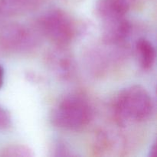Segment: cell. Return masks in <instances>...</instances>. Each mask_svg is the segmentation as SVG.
Listing matches in <instances>:
<instances>
[{"label":"cell","mask_w":157,"mask_h":157,"mask_svg":"<svg viewBox=\"0 0 157 157\" xmlns=\"http://www.w3.org/2000/svg\"><path fill=\"white\" fill-rule=\"evenodd\" d=\"M129 2V4L131 6L132 4H138V3H142L146 1H148V0H127Z\"/></svg>","instance_id":"16"},{"label":"cell","mask_w":157,"mask_h":157,"mask_svg":"<svg viewBox=\"0 0 157 157\" xmlns=\"http://www.w3.org/2000/svg\"><path fill=\"white\" fill-rule=\"evenodd\" d=\"M102 22V40L106 45H121L130 35L131 25L125 17Z\"/></svg>","instance_id":"6"},{"label":"cell","mask_w":157,"mask_h":157,"mask_svg":"<svg viewBox=\"0 0 157 157\" xmlns=\"http://www.w3.org/2000/svg\"><path fill=\"white\" fill-rule=\"evenodd\" d=\"M41 0H0V15L15 16L34 11Z\"/></svg>","instance_id":"9"},{"label":"cell","mask_w":157,"mask_h":157,"mask_svg":"<svg viewBox=\"0 0 157 157\" xmlns=\"http://www.w3.org/2000/svg\"><path fill=\"white\" fill-rule=\"evenodd\" d=\"M38 29L55 45L67 46L78 36L79 25L77 20L66 11L52 9L38 20Z\"/></svg>","instance_id":"3"},{"label":"cell","mask_w":157,"mask_h":157,"mask_svg":"<svg viewBox=\"0 0 157 157\" xmlns=\"http://www.w3.org/2000/svg\"><path fill=\"white\" fill-rule=\"evenodd\" d=\"M122 138L110 130H101L97 133L92 144V152L97 156H112L120 153L123 149Z\"/></svg>","instance_id":"7"},{"label":"cell","mask_w":157,"mask_h":157,"mask_svg":"<svg viewBox=\"0 0 157 157\" xmlns=\"http://www.w3.org/2000/svg\"><path fill=\"white\" fill-rule=\"evenodd\" d=\"M44 61L48 70L61 81L71 80L76 74V61L73 54L66 48V46L55 45L48 51Z\"/></svg>","instance_id":"5"},{"label":"cell","mask_w":157,"mask_h":157,"mask_svg":"<svg viewBox=\"0 0 157 157\" xmlns=\"http://www.w3.org/2000/svg\"><path fill=\"white\" fill-rule=\"evenodd\" d=\"M135 51L140 67L144 70L152 68L156 57V48L153 43L147 38H140L135 44Z\"/></svg>","instance_id":"10"},{"label":"cell","mask_w":157,"mask_h":157,"mask_svg":"<svg viewBox=\"0 0 157 157\" xmlns=\"http://www.w3.org/2000/svg\"><path fill=\"white\" fill-rule=\"evenodd\" d=\"M4 78H5V71L4 68L2 65H0V89L2 87L3 84H4Z\"/></svg>","instance_id":"15"},{"label":"cell","mask_w":157,"mask_h":157,"mask_svg":"<svg viewBox=\"0 0 157 157\" xmlns=\"http://www.w3.org/2000/svg\"><path fill=\"white\" fill-rule=\"evenodd\" d=\"M52 156H75L67 145L61 141H57L52 145L51 150Z\"/></svg>","instance_id":"12"},{"label":"cell","mask_w":157,"mask_h":157,"mask_svg":"<svg viewBox=\"0 0 157 157\" xmlns=\"http://www.w3.org/2000/svg\"><path fill=\"white\" fill-rule=\"evenodd\" d=\"M113 116L119 126L145 122L154 110V104L147 89L140 85L125 87L115 98L112 106Z\"/></svg>","instance_id":"1"},{"label":"cell","mask_w":157,"mask_h":157,"mask_svg":"<svg viewBox=\"0 0 157 157\" xmlns=\"http://www.w3.org/2000/svg\"><path fill=\"white\" fill-rule=\"evenodd\" d=\"M12 125V119L9 112L0 106V130L9 129Z\"/></svg>","instance_id":"13"},{"label":"cell","mask_w":157,"mask_h":157,"mask_svg":"<svg viewBox=\"0 0 157 157\" xmlns=\"http://www.w3.org/2000/svg\"><path fill=\"white\" fill-rule=\"evenodd\" d=\"M39 43L36 32L25 25L11 23L0 31V48L11 53H26Z\"/></svg>","instance_id":"4"},{"label":"cell","mask_w":157,"mask_h":157,"mask_svg":"<svg viewBox=\"0 0 157 157\" xmlns=\"http://www.w3.org/2000/svg\"><path fill=\"white\" fill-rule=\"evenodd\" d=\"M130 5L127 0H98L95 13L102 21L125 17Z\"/></svg>","instance_id":"8"},{"label":"cell","mask_w":157,"mask_h":157,"mask_svg":"<svg viewBox=\"0 0 157 157\" xmlns=\"http://www.w3.org/2000/svg\"><path fill=\"white\" fill-rule=\"evenodd\" d=\"M33 155L29 147L21 144L7 146L0 151V156L2 157H32Z\"/></svg>","instance_id":"11"},{"label":"cell","mask_w":157,"mask_h":157,"mask_svg":"<svg viewBox=\"0 0 157 157\" xmlns=\"http://www.w3.org/2000/svg\"><path fill=\"white\" fill-rule=\"evenodd\" d=\"M150 157H157V146L156 143L152 145L151 149H150Z\"/></svg>","instance_id":"14"},{"label":"cell","mask_w":157,"mask_h":157,"mask_svg":"<svg viewBox=\"0 0 157 157\" xmlns=\"http://www.w3.org/2000/svg\"><path fill=\"white\" fill-rule=\"evenodd\" d=\"M94 117L91 103L85 95L71 93L64 96L52 109V125L64 130H79L87 127Z\"/></svg>","instance_id":"2"}]
</instances>
